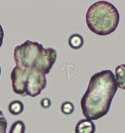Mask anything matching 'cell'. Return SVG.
Instances as JSON below:
<instances>
[{
  "label": "cell",
  "mask_w": 125,
  "mask_h": 133,
  "mask_svg": "<svg viewBox=\"0 0 125 133\" xmlns=\"http://www.w3.org/2000/svg\"><path fill=\"white\" fill-rule=\"evenodd\" d=\"M117 90L115 75L111 70H103L93 75L80 102L84 116L94 121L106 116Z\"/></svg>",
  "instance_id": "6da1fadb"
},
{
  "label": "cell",
  "mask_w": 125,
  "mask_h": 133,
  "mask_svg": "<svg viewBox=\"0 0 125 133\" xmlns=\"http://www.w3.org/2000/svg\"><path fill=\"white\" fill-rule=\"evenodd\" d=\"M14 60L16 66L28 68L46 75L56 61V51L52 48H44L42 44L27 40L14 49Z\"/></svg>",
  "instance_id": "7a4b0ae2"
},
{
  "label": "cell",
  "mask_w": 125,
  "mask_h": 133,
  "mask_svg": "<svg viewBox=\"0 0 125 133\" xmlns=\"http://www.w3.org/2000/svg\"><path fill=\"white\" fill-rule=\"evenodd\" d=\"M88 28L99 36H107L113 32L120 23L118 10L111 3L96 1L91 5L86 14Z\"/></svg>",
  "instance_id": "3957f363"
},
{
  "label": "cell",
  "mask_w": 125,
  "mask_h": 133,
  "mask_svg": "<svg viewBox=\"0 0 125 133\" xmlns=\"http://www.w3.org/2000/svg\"><path fill=\"white\" fill-rule=\"evenodd\" d=\"M11 79L13 92L23 97L38 96L47 85L46 75L43 72L18 66L12 70Z\"/></svg>",
  "instance_id": "277c9868"
},
{
  "label": "cell",
  "mask_w": 125,
  "mask_h": 133,
  "mask_svg": "<svg viewBox=\"0 0 125 133\" xmlns=\"http://www.w3.org/2000/svg\"><path fill=\"white\" fill-rule=\"evenodd\" d=\"M75 131V133H95L96 126L92 121L84 119L77 123Z\"/></svg>",
  "instance_id": "5b68a950"
},
{
  "label": "cell",
  "mask_w": 125,
  "mask_h": 133,
  "mask_svg": "<svg viewBox=\"0 0 125 133\" xmlns=\"http://www.w3.org/2000/svg\"><path fill=\"white\" fill-rule=\"evenodd\" d=\"M115 79L118 88L125 89V64H121L115 69Z\"/></svg>",
  "instance_id": "8992f818"
},
{
  "label": "cell",
  "mask_w": 125,
  "mask_h": 133,
  "mask_svg": "<svg viewBox=\"0 0 125 133\" xmlns=\"http://www.w3.org/2000/svg\"><path fill=\"white\" fill-rule=\"evenodd\" d=\"M68 44L70 48L73 49H79L82 48L84 44V39L80 35H73L69 37Z\"/></svg>",
  "instance_id": "52a82bcc"
},
{
  "label": "cell",
  "mask_w": 125,
  "mask_h": 133,
  "mask_svg": "<svg viewBox=\"0 0 125 133\" xmlns=\"http://www.w3.org/2000/svg\"><path fill=\"white\" fill-rule=\"evenodd\" d=\"M8 111L12 115H19L24 111V104L22 102L18 100L14 101L9 104Z\"/></svg>",
  "instance_id": "ba28073f"
},
{
  "label": "cell",
  "mask_w": 125,
  "mask_h": 133,
  "mask_svg": "<svg viewBox=\"0 0 125 133\" xmlns=\"http://www.w3.org/2000/svg\"><path fill=\"white\" fill-rule=\"evenodd\" d=\"M25 130V124L22 121L19 120L15 122L12 124L9 133H24Z\"/></svg>",
  "instance_id": "9c48e42d"
},
{
  "label": "cell",
  "mask_w": 125,
  "mask_h": 133,
  "mask_svg": "<svg viewBox=\"0 0 125 133\" xmlns=\"http://www.w3.org/2000/svg\"><path fill=\"white\" fill-rule=\"evenodd\" d=\"M61 112L65 115H69L71 114L75 110V107L73 103L70 102H64L61 105Z\"/></svg>",
  "instance_id": "30bf717a"
},
{
  "label": "cell",
  "mask_w": 125,
  "mask_h": 133,
  "mask_svg": "<svg viewBox=\"0 0 125 133\" xmlns=\"http://www.w3.org/2000/svg\"><path fill=\"white\" fill-rule=\"evenodd\" d=\"M8 126V123L3 112L0 110V133H6Z\"/></svg>",
  "instance_id": "8fae6325"
},
{
  "label": "cell",
  "mask_w": 125,
  "mask_h": 133,
  "mask_svg": "<svg viewBox=\"0 0 125 133\" xmlns=\"http://www.w3.org/2000/svg\"><path fill=\"white\" fill-rule=\"evenodd\" d=\"M51 102L48 98H44L41 101V106L44 109H48L51 106Z\"/></svg>",
  "instance_id": "7c38bea8"
},
{
  "label": "cell",
  "mask_w": 125,
  "mask_h": 133,
  "mask_svg": "<svg viewBox=\"0 0 125 133\" xmlns=\"http://www.w3.org/2000/svg\"><path fill=\"white\" fill-rule=\"evenodd\" d=\"M4 38V31L3 29L2 26L0 24V48L1 47L3 44V41Z\"/></svg>",
  "instance_id": "4fadbf2b"
},
{
  "label": "cell",
  "mask_w": 125,
  "mask_h": 133,
  "mask_svg": "<svg viewBox=\"0 0 125 133\" xmlns=\"http://www.w3.org/2000/svg\"><path fill=\"white\" fill-rule=\"evenodd\" d=\"M1 66H0V76H1Z\"/></svg>",
  "instance_id": "5bb4252c"
}]
</instances>
